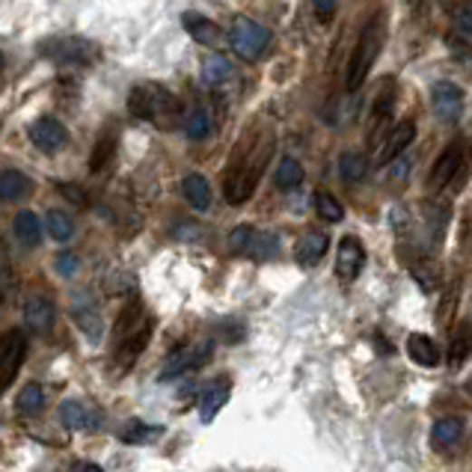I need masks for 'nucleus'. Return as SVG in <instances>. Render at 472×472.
Here are the masks:
<instances>
[{
  "label": "nucleus",
  "instance_id": "36",
  "mask_svg": "<svg viewBox=\"0 0 472 472\" xmlns=\"http://www.w3.org/2000/svg\"><path fill=\"white\" fill-rule=\"evenodd\" d=\"M276 253V238L274 235H267V232H259L255 235V241H253V246H250V259H259V262H265V259H271V255Z\"/></svg>",
  "mask_w": 472,
  "mask_h": 472
},
{
  "label": "nucleus",
  "instance_id": "25",
  "mask_svg": "<svg viewBox=\"0 0 472 472\" xmlns=\"http://www.w3.org/2000/svg\"><path fill=\"white\" fill-rule=\"evenodd\" d=\"M232 78V63L223 57V53H208L206 60H202V81L208 83V87H220V83H226Z\"/></svg>",
  "mask_w": 472,
  "mask_h": 472
},
{
  "label": "nucleus",
  "instance_id": "22",
  "mask_svg": "<svg viewBox=\"0 0 472 472\" xmlns=\"http://www.w3.org/2000/svg\"><path fill=\"white\" fill-rule=\"evenodd\" d=\"M34 193V178L18 173V169H4L0 173V197L6 202H15V199H24Z\"/></svg>",
  "mask_w": 472,
  "mask_h": 472
},
{
  "label": "nucleus",
  "instance_id": "21",
  "mask_svg": "<svg viewBox=\"0 0 472 472\" xmlns=\"http://www.w3.org/2000/svg\"><path fill=\"white\" fill-rule=\"evenodd\" d=\"M181 193H185L188 206L197 208V211H208L211 208V185L206 176L199 173H190L185 181H181Z\"/></svg>",
  "mask_w": 472,
  "mask_h": 472
},
{
  "label": "nucleus",
  "instance_id": "23",
  "mask_svg": "<svg viewBox=\"0 0 472 472\" xmlns=\"http://www.w3.org/2000/svg\"><path fill=\"white\" fill-rule=\"evenodd\" d=\"M181 24H185V30L199 42V45H217L220 42V27L214 24V21L202 18L199 13H185L181 15Z\"/></svg>",
  "mask_w": 472,
  "mask_h": 472
},
{
  "label": "nucleus",
  "instance_id": "31",
  "mask_svg": "<svg viewBox=\"0 0 472 472\" xmlns=\"http://www.w3.org/2000/svg\"><path fill=\"white\" fill-rule=\"evenodd\" d=\"M315 211H318V217H324L327 223H342V220H345V208H342V202L336 197H330L327 190L315 193Z\"/></svg>",
  "mask_w": 472,
  "mask_h": 472
},
{
  "label": "nucleus",
  "instance_id": "24",
  "mask_svg": "<svg viewBox=\"0 0 472 472\" xmlns=\"http://www.w3.org/2000/svg\"><path fill=\"white\" fill-rule=\"evenodd\" d=\"M13 229H15V238L24 246H36L42 241V223L34 211H18L13 220Z\"/></svg>",
  "mask_w": 472,
  "mask_h": 472
},
{
  "label": "nucleus",
  "instance_id": "1",
  "mask_svg": "<svg viewBox=\"0 0 472 472\" xmlns=\"http://www.w3.org/2000/svg\"><path fill=\"white\" fill-rule=\"evenodd\" d=\"M271 155H274V140L267 137L262 146L259 143L246 146L244 155L238 160H232V169L226 176V199L232 202V206H244V202L253 197V190L259 188L262 173H265Z\"/></svg>",
  "mask_w": 472,
  "mask_h": 472
},
{
  "label": "nucleus",
  "instance_id": "2",
  "mask_svg": "<svg viewBox=\"0 0 472 472\" xmlns=\"http://www.w3.org/2000/svg\"><path fill=\"white\" fill-rule=\"evenodd\" d=\"M128 111L137 120H146L158 128H176L181 122V104L167 87L158 83H140L128 95Z\"/></svg>",
  "mask_w": 472,
  "mask_h": 472
},
{
  "label": "nucleus",
  "instance_id": "39",
  "mask_svg": "<svg viewBox=\"0 0 472 472\" xmlns=\"http://www.w3.org/2000/svg\"><path fill=\"white\" fill-rule=\"evenodd\" d=\"M57 274L60 276H74V274H78V255H74V253H60L57 255Z\"/></svg>",
  "mask_w": 472,
  "mask_h": 472
},
{
  "label": "nucleus",
  "instance_id": "12",
  "mask_svg": "<svg viewBox=\"0 0 472 472\" xmlns=\"http://www.w3.org/2000/svg\"><path fill=\"white\" fill-rule=\"evenodd\" d=\"M60 422L66 431H83V428H99L101 413L95 407H83L81 401H63L60 404Z\"/></svg>",
  "mask_w": 472,
  "mask_h": 472
},
{
  "label": "nucleus",
  "instance_id": "37",
  "mask_svg": "<svg viewBox=\"0 0 472 472\" xmlns=\"http://www.w3.org/2000/svg\"><path fill=\"white\" fill-rule=\"evenodd\" d=\"M74 321H78V324L83 327L87 339L99 342V336H101V318L99 315L90 313V309H74Z\"/></svg>",
  "mask_w": 472,
  "mask_h": 472
},
{
  "label": "nucleus",
  "instance_id": "20",
  "mask_svg": "<svg viewBox=\"0 0 472 472\" xmlns=\"http://www.w3.org/2000/svg\"><path fill=\"white\" fill-rule=\"evenodd\" d=\"M407 353H410V360L416 366H425V369H434L439 366V348L434 345V339L422 336V332H413L410 339H407Z\"/></svg>",
  "mask_w": 472,
  "mask_h": 472
},
{
  "label": "nucleus",
  "instance_id": "15",
  "mask_svg": "<svg viewBox=\"0 0 472 472\" xmlns=\"http://www.w3.org/2000/svg\"><path fill=\"white\" fill-rule=\"evenodd\" d=\"M327 246L330 241L324 232H306L303 238L294 244V262L303 267H313L327 255Z\"/></svg>",
  "mask_w": 472,
  "mask_h": 472
},
{
  "label": "nucleus",
  "instance_id": "41",
  "mask_svg": "<svg viewBox=\"0 0 472 472\" xmlns=\"http://www.w3.org/2000/svg\"><path fill=\"white\" fill-rule=\"evenodd\" d=\"M60 190H63V197H72L74 202H78V206H83V202H87V199L81 197V190L74 188V185H60Z\"/></svg>",
  "mask_w": 472,
  "mask_h": 472
},
{
  "label": "nucleus",
  "instance_id": "27",
  "mask_svg": "<svg viewBox=\"0 0 472 472\" xmlns=\"http://www.w3.org/2000/svg\"><path fill=\"white\" fill-rule=\"evenodd\" d=\"M369 173V160L366 155L360 152H345L339 158V176L348 181V185H353V181H362Z\"/></svg>",
  "mask_w": 472,
  "mask_h": 472
},
{
  "label": "nucleus",
  "instance_id": "30",
  "mask_svg": "<svg viewBox=\"0 0 472 472\" xmlns=\"http://www.w3.org/2000/svg\"><path fill=\"white\" fill-rule=\"evenodd\" d=\"M185 131L190 140H206L211 134V113L206 107H193V113L185 120Z\"/></svg>",
  "mask_w": 472,
  "mask_h": 472
},
{
  "label": "nucleus",
  "instance_id": "33",
  "mask_svg": "<svg viewBox=\"0 0 472 472\" xmlns=\"http://www.w3.org/2000/svg\"><path fill=\"white\" fill-rule=\"evenodd\" d=\"M15 404L21 413H39L42 404H45V392H42L39 383H27V386H21Z\"/></svg>",
  "mask_w": 472,
  "mask_h": 472
},
{
  "label": "nucleus",
  "instance_id": "17",
  "mask_svg": "<svg viewBox=\"0 0 472 472\" xmlns=\"http://www.w3.org/2000/svg\"><path fill=\"white\" fill-rule=\"evenodd\" d=\"M392 111H395V92H392V87H390L386 92L378 95V101H374V111H371V131H369V140H371V143L380 146V143L386 140L383 128L390 125Z\"/></svg>",
  "mask_w": 472,
  "mask_h": 472
},
{
  "label": "nucleus",
  "instance_id": "43",
  "mask_svg": "<svg viewBox=\"0 0 472 472\" xmlns=\"http://www.w3.org/2000/svg\"><path fill=\"white\" fill-rule=\"evenodd\" d=\"M467 392H469V395H472V380H469V383H467Z\"/></svg>",
  "mask_w": 472,
  "mask_h": 472
},
{
  "label": "nucleus",
  "instance_id": "14",
  "mask_svg": "<svg viewBox=\"0 0 472 472\" xmlns=\"http://www.w3.org/2000/svg\"><path fill=\"white\" fill-rule=\"evenodd\" d=\"M464 431H467L464 419H458V416H443V419H437L431 428V443L437 452H448V448H455L460 439H464Z\"/></svg>",
  "mask_w": 472,
  "mask_h": 472
},
{
  "label": "nucleus",
  "instance_id": "29",
  "mask_svg": "<svg viewBox=\"0 0 472 472\" xmlns=\"http://www.w3.org/2000/svg\"><path fill=\"white\" fill-rule=\"evenodd\" d=\"M113 152H116V134L113 131H104L99 137V143H95L92 155H90V169H92V173H101L107 160L113 158Z\"/></svg>",
  "mask_w": 472,
  "mask_h": 472
},
{
  "label": "nucleus",
  "instance_id": "16",
  "mask_svg": "<svg viewBox=\"0 0 472 472\" xmlns=\"http://www.w3.org/2000/svg\"><path fill=\"white\" fill-rule=\"evenodd\" d=\"M229 392H232V386H229V378H220V380H214L206 392H202V399H199V419L202 422H211L214 416H217L223 407H226L229 401Z\"/></svg>",
  "mask_w": 472,
  "mask_h": 472
},
{
  "label": "nucleus",
  "instance_id": "3",
  "mask_svg": "<svg viewBox=\"0 0 472 472\" xmlns=\"http://www.w3.org/2000/svg\"><path fill=\"white\" fill-rule=\"evenodd\" d=\"M383 39H386L383 15H371V18L366 21V27L360 30L357 45H353V53H351V60H348V78H345L348 92H357V90L362 87V83H366L369 72H371V66H374V60L380 57Z\"/></svg>",
  "mask_w": 472,
  "mask_h": 472
},
{
  "label": "nucleus",
  "instance_id": "4",
  "mask_svg": "<svg viewBox=\"0 0 472 472\" xmlns=\"http://www.w3.org/2000/svg\"><path fill=\"white\" fill-rule=\"evenodd\" d=\"M267 45H271V30L253 18H235V24L229 30V48L235 51V57H241L244 63H255L265 57Z\"/></svg>",
  "mask_w": 472,
  "mask_h": 472
},
{
  "label": "nucleus",
  "instance_id": "40",
  "mask_svg": "<svg viewBox=\"0 0 472 472\" xmlns=\"http://www.w3.org/2000/svg\"><path fill=\"white\" fill-rule=\"evenodd\" d=\"M309 6H313V13L321 21H330L332 13H336V0H309Z\"/></svg>",
  "mask_w": 472,
  "mask_h": 472
},
{
  "label": "nucleus",
  "instance_id": "42",
  "mask_svg": "<svg viewBox=\"0 0 472 472\" xmlns=\"http://www.w3.org/2000/svg\"><path fill=\"white\" fill-rule=\"evenodd\" d=\"M74 472H104V469L95 467V464H78V467H74Z\"/></svg>",
  "mask_w": 472,
  "mask_h": 472
},
{
  "label": "nucleus",
  "instance_id": "11",
  "mask_svg": "<svg viewBox=\"0 0 472 472\" xmlns=\"http://www.w3.org/2000/svg\"><path fill=\"white\" fill-rule=\"evenodd\" d=\"M416 140V125L410 120H404L392 128L390 134H386V140L378 146V155H374V164L378 167H386V164H392V160H399L401 152L407 146H410Z\"/></svg>",
  "mask_w": 472,
  "mask_h": 472
},
{
  "label": "nucleus",
  "instance_id": "28",
  "mask_svg": "<svg viewBox=\"0 0 472 472\" xmlns=\"http://www.w3.org/2000/svg\"><path fill=\"white\" fill-rule=\"evenodd\" d=\"M45 226H48V235L57 244H66L72 235H74V220L69 217L66 211H60V208H53L48 211V217H45Z\"/></svg>",
  "mask_w": 472,
  "mask_h": 472
},
{
  "label": "nucleus",
  "instance_id": "6",
  "mask_svg": "<svg viewBox=\"0 0 472 472\" xmlns=\"http://www.w3.org/2000/svg\"><path fill=\"white\" fill-rule=\"evenodd\" d=\"M211 353V342H206V345H185L169 353V360L164 362V369H160V383L164 380H178L185 378V374L197 371L202 362L208 360Z\"/></svg>",
  "mask_w": 472,
  "mask_h": 472
},
{
  "label": "nucleus",
  "instance_id": "34",
  "mask_svg": "<svg viewBox=\"0 0 472 472\" xmlns=\"http://www.w3.org/2000/svg\"><path fill=\"white\" fill-rule=\"evenodd\" d=\"M160 431H164V428H158V425H146V422H131L122 431V439L125 443H131V446H137V443H155V439L160 437Z\"/></svg>",
  "mask_w": 472,
  "mask_h": 472
},
{
  "label": "nucleus",
  "instance_id": "13",
  "mask_svg": "<svg viewBox=\"0 0 472 472\" xmlns=\"http://www.w3.org/2000/svg\"><path fill=\"white\" fill-rule=\"evenodd\" d=\"M24 327L36 336H45L53 327V303L45 297H30L24 303Z\"/></svg>",
  "mask_w": 472,
  "mask_h": 472
},
{
  "label": "nucleus",
  "instance_id": "10",
  "mask_svg": "<svg viewBox=\"0 0 472 472\" xmlns=\"http://www.w3.org/2000/svg\"><path fill=\"white\" fill-rule=\"evenodd\" d=\"M30 140H34V146L39 149V152H60V149H66L69 143V131L66 125L51 120V116H42V120H36L34 125H30Z\"/></svg>",
  "mask_w": 472,
  "mask_h": 472
},
{
  "label": "nucleus",
  "instance_id": "26",
  "mask_svg": "<svg viewBox=\"0 0 472 472\" xmlns=\"http://www.w3.org/2000/svg\"><path fill=\"white\" fill-rule=\"evenodd\" d=\"M274 181L280 190H297L300 185H303V167H300L294 158H283L280 164H276Z\"/></svg>",
  "mask_w": 472,
  "mask_h": 472
},
{
  "label": "nucleus",
  "instance_id": "7",
  "mask_svg": "<svg viewBox=\"0 0 472 472\" xmlns=\"http://www.w3.org/2000/svg\"><path fill=\"white\" fill-rule=\"evenodd\" d=\"M464 158H467L464 140H455L448 149H443V155H439L434 160V167H431V178H428V188H431L434 193L446 190L455 181V176L460 173V169H464Z\"/></svg>",
  "mask_w": 472,
  "mask_h": 472
},
{
  "label": "nucleus",
  "instance_id": "19",
  "mask_svg": "<svg viewBox=\"0 0 472 472\" xmlns=\"http://www.w3.org/2000/svg\"><path fill=\"white\" fill-rule=\"evenodd\" d=\"M45 51L51 53V57H57L60 63H90L92 53H95V48L83 39H66V42H60V45L57 42H51Z\"/></svg>",
  "mask_w": 472,
  "mask_h": 472
},
{
  "label": "nucleus",
  "instance_id": "8",
  "mask_svg": "<svg viewBox=\"0 0 472 472\" xmlns=\"http://www.w3.org/2000/svg\"><path fill=\"white\" fill-rule=\"evenodd\" d=\"M431 107L439 122L452 125L464 116V92H460V87L452 81H439L431 90Z\"/></svg>",
  "mask_w": 472,
  "mask_h": 472
},
{
  "label": "nucleus",
  "instance_id": "32",
  "mask_svg": "<svg viewBox=\"0 0 472 472\" xmlns=\"http://www.w3.org/2000/svg\"><path fill=\"white\" fill-rule=\"evenodd\" d=\"M410 274H413V280L425 288V292H437L439 283H443V276H439L434 262H413L410 265Z\"/></svg>",
  "mask_w": 472,
  "mask_h": 472
},
{
  "label": "nucleus",
  "instance_id": "35",
  "mask_svg": "<svg viewBox=\"0 0 472 472\" xmlns=\"http://www.w3.org/2000/svg\"><path fill=\"white\" fill-rule=\"evenodd\" d=\"M253 241H255V229L253 226H238V229L229 232V246H232V253H238V255L250 253Z\"/></svg>",
  "mask_w": 472,
  "mask_h": 472
},
{
  "label": "nucleus",
  "instance_id": "9",
  "mask_svg": "<svg viewBox=\"0 0 472 472\" xmlns=\"http://www.w3.org/2000/svg\"><path fill=\"white\" fill-rule=\"evenodd\" d=\"M362 265H366V246L353 235H345L336 250V276L342 283H353L362 274Z\"/></svg>",
  "mask_w": 472,
  "mask_h": 472
},
{
  "label": "nucleus",
  "instance_id": "18",
  "mask_svg": "<svg viewBox=\"0 0 472 472\" xmlns=\"http://www.w3.org/2000/svg\"><path fill=\"white\" fill-rule=\"evenodd\" d=\"M469 357H472V324L464 321V324H458L452 336H448V366L460 369Z\"/></svg>",
  "mask_w": 472,
  "mask_h": 472
},
{
  "label": "nucleus",
  "instance_id": "38",
  "mask_svg": "<svg viewBox=\"0 0 472 472\" xmlns=\"http://www.w3.org/2000/svg\"><path fill=\"white\" fill-rule=\"evenodd\" d=\"M455 27H458V34L464 36L469 42V48H472V4H464V6L455 9Z\"/></svg>",
  "mask_w": 472,
  "mask_h": 472
},
{
  "label": "nucleus",
  "instance_id": "5",
  "mask_svg": "<svg viewBox=\"0 0 472 472\" xmlns=\"http://www.w3.org/2000/svg\"><path fill=\"white\" fill-rule=\"evenodd\" d=\"M27 357V336L21 330H9L4 342H0V386L9 390V383L15 380V374L24 366Z\"/></svg>",
  "mask_w": 472,
  "mask_h": 472
}]
</instances>
